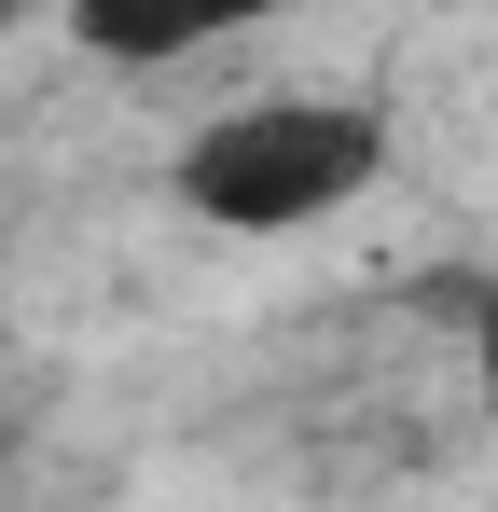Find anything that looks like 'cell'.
<instances>
[{
    "instance_id": "1",
    "label": "cell",
    "mask_w": 498,
    "mask_h": 512,
    "mask_svg": "<svg viewBox=\"0 0 498 512\" xmlns=\"http://www.w3.org/2000/svg\"><path fill=\"white\" fill-rule=\"evenodd\" d=\"M374 180H388V111H360V97H236L180 139L166 194L222 236H305Z\"/></svg>"
},
{
    "instance_id": "2",
    "label": "cell",
    "mask_w": 498,
    "mask_h": 512,
    "mask_svg": "<svg viewBox=\"0 0 498 512\" xmlns=\"http://www.w3.org/2000/svg\"><path fill=\"white\" fill-rule=\"evenodd\" d=\"M83 42H97L111 70H180V56H208L222 28H208V14H83Z\"/></svg>"
},
{
    "instance_id": "3",
    "label": "cell",
    "mask_w": 498,
    "mask_h": 512,
    "mask_svg": "<svg viewBox=\"0 0 498 512\" xmlns=\"http://www.w3.org/2000/svg\"><path fill=\"white\" fill-rule=\"evenodd\" d=\"M471 388H485V416H498V277H485V305H471Z\"/></svg>"
},
{
    "instance_id": "4",
    "label": "cell",
    "mask_w": 498,
    "mask_h": 512,
    "mask_svg": "<svg viewBox=\"0 0 498 512\" xmlns=\"http://www.w3.org/2000/svg\"><path fill=\"white\" fill-rule=\"evenodd\" d=\"M0 346H14V305H0Z\"/></svg>"
},
{
    "instance_id": "5",
    "label": "cell",
    "mask_w": 498,
    "mask_h": 512,
    "mask_svg": "<svg viewBox=\"0 0 498 512\" xmlns=\"http://www.w3.org/2000/svg\"><path fill=\"white\" fill-rule=\"evenodd\" d=\"M0 42H14V14H0Z\"/></svg>"
}]
</instances>
